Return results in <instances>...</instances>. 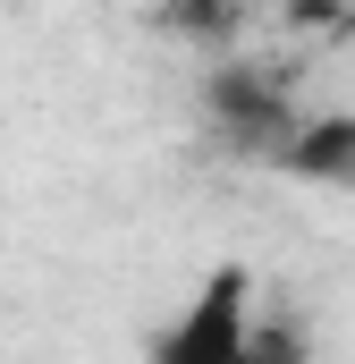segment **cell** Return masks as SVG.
<instances>
[{
    "label": "cell",
    "instance_id": "obj_1",
    "mask_svg": "<svg viewBox=\"0 0 355 364\" xmlns=\"http://www.w3.org/2000/svg\"><path fill=\"white\" fill-rule=\"evenodd\" d=\"M203 110H212V127H220V144L229 153H246V161H279V144L296 136V102L288 85L254 68V60H220L212 77H203Z\"/></svg>",
    "mask_w": 355,
    "mask_h": 364
},
{
    "label": "cell",
    "instance_id": "obj_2",
    "mask_svg": "<svg viewBox=\"0 0 355 364\" xmlns=\"http://www.w3.org/2000/svg\"><path fill=\"white\" fill-rule=\"evenodd\" d=\"M246 305H254L246 263H220V272L203 279L195 314L161 331V356H170V364H246V356H254V322H246Z\"/></svg>",
    "mask_w": 355,
    "mask_h": 364
},
{
    "label": "cell",
    "instance_id": "obj_3",
    "mask_svg": "<svg viewBox=\"0 0 355 364\" xmlns=\"http://www.w3.org/2000/svg\"><path fill=\"white\" fill-rule=\"evenodd\" d=\"M271 170H288V178H305V186H339V195H355V110L296 119V136L279 144Z\"/></svg>",
    "mask_w": 355,
    "mask_h": 364
},
{
    "label": "cell",
    "instance_id": "obj_4",
    "mask_svg": "<svg viewBox=\"0 0 355 364\" xmlns=\"http://www.w3.org/2000/svg\"><path fill=\"white\" fill-rule=\"evenodd\" d=\"M161 17H170V34L212 43V51H229L246 34V0H161Z\"/></svg>",
    "mask_w": 355,
    "mask_h": 364
},
{
    "label": "cell",
    "instance_id": "obj_5",
    "mask_svg": "<svg viewBox=\"0 0 355 364\" xmlns=\"http://www.w3.org/2000/svg\"><path fill=\"white\" fill-rule=\"evenodd\" d=\"M339 34H355V9H347V26H339Z\"/></svg>",
    "mask_w": 355,
    "mask_h": 364
}]
</instances>
